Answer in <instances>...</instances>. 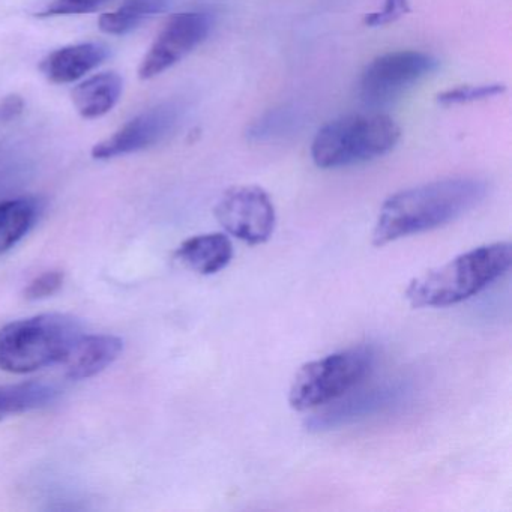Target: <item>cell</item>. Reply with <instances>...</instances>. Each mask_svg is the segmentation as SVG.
I'll use <instances>...</instances> for the list:
<instances>
[{
	"mask_svg": "<svg viewBox=\"0 0 512 512\" xmlns=\"http://www.w3.org/2000/svg\"><path fill=\"white\" fill-rule=\"evenodd\" d=\"M211 14L187 11L175 14L155 38L139 68L142 80L154 79L190 55L211 34Z\"/></svg>",
	"mask_w": 512,
	"mask_h": 512,
	"instance_id": "ba28073f",
	"label": "cell"
},
{
	"mask_svg": "<svg viewBox=\"0 0 512 512\" xmlns=\"http://www.w3.org/2000/svg\"><path fill=\"white\" fill-rule=\"evenodd\" d=\"M506 86L500 83L493 85H466L448 89L437 95V103L442 106H460V104L476 103V101L488 100V98L499 97L505 94Z\"/></svg>",
	"mask_w": 512,
	"mask_h": 512,
	"instance_id": "d6986e66",
	"label": "cell"
},
{
	"mask_svg": "<svg viewBox=\"0 0 512 512\" xmlns=\"http://www.w3.org/2000/svg\"><path fill=\"white\" fill-rule=\"evenodd\" d=\"M122 89L124 82L119 74H97L74 89L73 103L83 118H101L118 104Z\"/></svg>",
	"mask_w": 512,
	"mask_h": 512,
	"instance_id": "5bb4252c",
	"label": "cell"
},
{
	"mask_svg": "<svg viewBox=\"0 0 512 512\" xmlns=\"http://www.w3.org/2000/svg\"><path fill=\"white\" fill-rule=\"evenodd\" d=\"M376 352L355 346L307 362L293 377L289 404L298 412L319 409L353 391L373 370Z\"/></svg>",
	"mask_w": 512,
	"mask_h": 512,
	"instance_id": "5b68a950",
	"label": "cell"
},
{
	"mask_svg": "<svg viewBox=\"0 0 512 512\" xmlns=\"http://www.w3.org/2000/svg\"><path fill=\"white\" fill-rule=\"evenodd\" d=\"M439 68L434 56L415 50L386 53L367 65L359 95L368 106H385Z\"/></svg>",
	"mask_w": 512,
	"mask_h": 512,
	"instance_id": "8992f818",
	"label": "cell"
},
{
	"mask_svg": "<svg viewBox=\"0 0 512 512\" xmlns=\"http://www.w3.org/2000/svg\"><path fill=\"white\" fill-rule=\"evenodd\" d=\"M404 394L406 389L398 383L376 386L364 391L347 392L343 397L325 406L322 412L311 416L307 421V430H335L343 425L370 418L400 403Z\"/></svg>",
	"mask_w": 512,
	"mask_h": 512,
	"instance_id": "30bf717a",
	"label": "cell"
},
{
	"mask_svg": "<svg viewBox=\"0 0 512 512\" xmlns=\"http://www.w3.org/2000/svg\"><path fill=\"white\" fill-rule=\"evenodd\" d=\"M64 284V274L61 271H47L40 277L34 278L25 289L28 301H41L55 295Z\"/></svg>",
	"mask_w": 512,
	"mask_h": 512,
	"instance_id": "44dd1931",
	"label": "cell"
},
{
	"mask_svg": "<svg viewBox=\"0 0 512 512\" xmlns=\"http://www.w3.org/2000/svg\"><path fill=\"white\" fill-rule=\"evenodd\" d=\"M167 4L169 0H127L118 10L101 16L100 29L109 35L128 34L166 10Z\"/></svg>",
	"mask_w": 512,
	"mask_h": 512,
	"instance_id": "e0dca14e",
	"label": "cell"
},
{
	"mask_svg": "<svg viewBox=\"0 0 512 512\" xmlns=\"http://www.w3.org/2000/svg\"><path fill=\"white\" fill-rule=\"evenodd\" d=\"M182 109L175 103H164L125 124L112 137L92 149L95 160H112L121 155L143 151L169 136L179 119Z\"/></svg>",
	"mask_w": 512,
	"mask_h": 512,
	"instance_id": "9c48e42d",
	"label": "cell"
},
{
	"mask_svg": "<svg viewBox=\"0 0 512 512\" xmlns=\"http://www.w3.org/2000/svg\"><path fill=\"white\" fill-rule=\"evenodd\" d=\"M109 58V49L104 44L83 43L64 47L50 53L41 62V73L50 82L73 83L100 67Z\"/></svg>",
	"mask_w": 512,
	"mask_h": 512,
	"instance_id": "7c38bea8",
	"label": "cell"
},
{
	"mask_svg": "<svg viewBox=\"0 0 512 512\" xmlns=\"http://www.w3.org/2000/svg\"><path fill=\"white\" fill-rule=\"evenodd\" d=\"M511 265V242L481 245L413 278L404 298L412 308L452 307L487 289L502 278Z\"/></svg>",
	"mask_w": 512,
	"mask_h": 512,
	"instance_id": "7a4b0ae2",
	"label": "cell"
},
{
	"mask_svg": "<svg viewBox=\"0 0 512 512\" xmlns=\"http://www.w3.org/2000/svg\"><path fill=\"white\" fill-rule=\"evenodd\" d=\"M82 335L79 320L68 314H40L8 323L0 329V370L28 374L64 364Z\"/></svg>",
	"mask_w": 512,
	"mask_h": 512,
	"instance_id": "3957f363",
	"label": "cell"
},
{
	"mask_svg": "<svg viewBox=\"0 0 512 512\" xmlns=\"http://www.w3.org/2000/svg\"><path fill=\"white\" fill-rule=\"evenodd\" d=\"M488 184L478 178H449L398 191L383 202L374 226V247L454 223L481 205Z\"/></svg>",
	"mask_w": 512,
	"mask_h": 512,
	"instance_id": "6da1fadb",
	"label": "cell"
},
{
	"mask_svg": "<svg viewBox=\"0 0 512 512\" xmlns=\"http://www.w3.org/2000/svg\"><path fill=\"white\" fill-rule=\"evenodd\" d=\"M59 394L61 389L58 386L38 380L0 385V421L49 406Z\"/></svg>",
	"mask_w": 512,
	"mask_h": 512,
	"instance_id": "9a60e30c",
	"label": "cell"
},
{
	"mask_svg": "<svg viewBox=\"0 0 512 512\" xmlns=\"http://www.w3.org/2000/svg\"><path fill=\"white\" fill-rule=\"evenodd\" d=\"M214 212L221 227L245 244H265L274 235L277 224L274 202L257 185L230 187L218 200Z\"/></svg>",
	"mask_w": 512,
	"mask_h": 512,
	"instance_id": "52a82bcc",
	"label": "cell"
},
{
	"mask_svg": "<svg viewBox=\"0 0 512 512\" xmlns=\"http://www.w3.org/2000/svg\"><path fill=\"white\" fill-rule=\"evenodd\" d=\"M124 352V341L116 335H82L74 344L65 370L71 380H85L103 373Z\"/></svg>",
	"mask_w": 512,
	"mask_h": 512,
	"instance_id": "8fae6325",
	"label": "cell"
},
{
	"mask_svg": "<svg viewBox=\"0 0 512 512\" xmlns=\"http://www.w3.org/2000/svg\"><path fill=\"white\" fill-rule=\"evenodd\" d=\"M40 205L29 197L0 202V254L16 247L37 223Z\"/></svg>",
	"mask_w": 512,
	"mask_h": 512,
	"instance_id": "2e32d148",
	"label": "cell"
},
{
	"mask_svg": "<svg viewBox=\"0 0 512 512\" xmlns=\"http://www.w3.org/2000/svg\"><path fill=\"white\" fill-rule=\"evenodd\" d=\"M175 256L197 274L214 275L229 266L235 248L226 233H205L182 242Z\"/></svg>",
	"mask_w": 512,
	"mask_h": 512,
	"instance_id": "4fadbf2b",
	"label": "cell"
},
{
	"mask_svg": "<svg viewBox=\"0 0 512 512\" xmlns=\"http://www.w3.org/2000/svg\"><path fill=\"white\" fill-rule=\"evenodd\" d=\"M299 124H301V115L296 107H277V109L269 110L251 124V127L248 128V137L257 142L281 139L287 134H292Z\"/></svg>",
	"mask_w": 512,
	"mask_h": 512,
	"instance_id": "ac0fdd59",
	"label": "cell"
},
{
	"mask_svg": "<svg viewBox=\"0 0 512 512\" xmlns=\"http://www.w3.org/2000/svg\"><path fill=\"white\" fill-rule=\"evenodd\" d=\"M410 13L409 0H385V4L379 11L367 14L364 19L368 28H380V26L391 25L401 17Z\"/></svg>",
	"mask_w": 512,
	"mask_h": 512,
	"instance_id": "7402d4cb",
	"label": "cell"
},
{
	"mask_svg": "<svg viewBox=\"0 0 512 512\" xmlns=\"http://www.w3.org/2000/svg\"><path fill=\"white\" fill-rule=\"evenodd\" d=\"M400 136V127L389 116H343L316 134L311 157L320 169L358 166L389 154Z\"/></svg>",
	"mask_w": 512,
	"mask_h": 512,
	"instance_id": "277c9868",
	"label": "cell"
},
{
	"mask_svg": "<svg viewBox=\"0 0 512 512\" xmlns=\"http://www.w3.org/2000/svg\"><path fill=\"white\" fill-rule=\"evenodd\" d=\"M109 0H52L38 17L74 16V14H88L100 10Z\"/></svg>",
	"mask_w": 512,
	"mask_h": 512,
	"instance_id": "ffe728a7",
	"label": "cell"
}]
</instances>
